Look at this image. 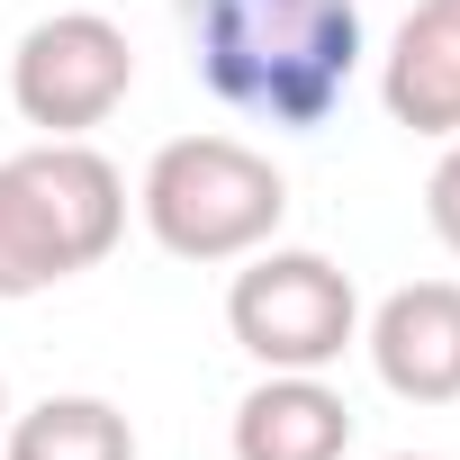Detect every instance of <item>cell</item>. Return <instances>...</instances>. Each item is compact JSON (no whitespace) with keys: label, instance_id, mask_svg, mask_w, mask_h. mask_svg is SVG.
Returning a JSON list of instances; mask_svg holds the SVG:
<instances>
[{"label":"cell","instance_id":"cell-1","mask_svg":"<svg viewBox=\"0 0 460 460\" xmlns=\"http://www.w3.org/2000/svg\"><path fill=\"white\" fill-rule=\"evenodd\" d=\"M199 82L280 136H316L361 73V0H181Z\"/></svg>","mask_w":460,"mask_h":460},{"label":"cell","instance_id":"cell-2","mask_svg":"<svg viewBox=\"0 0 460 460\" xmlns=\"http://www.w3.org/2000/svg\"><path fill=\"white\" fill-rule=\"evenodd\" d=\"M127 235V172L91 136H37L0 163V298H46Z\"/></svg>","mask_w":460,"mask_h":460},{"label":"cell","instance_id":"cell-3","mask_svg":"<svg viewBox=\"0 0 460 460\" xmlns=\"http://www.w3.org/2000/svg\"><path fill=\"white\" fill-rule=\"evenodd\" d=\"M136 217L172 262L208 271V262H244V253L280 244L289 181L244 136H172V145H154V163L136 181Z\"/></svg>","mask_w":460,"mask_h":460},{"label":"cell","instance_id":"cell-4","mask_svg":"<svg viewBox=\"0 0 460 460\" xmlns=\"http://www.w3.org/2000/svg\"><path fill=\"white\" fill-rule=\"evenodd\" d=\"M226 334L262 370H334L361 343V289L334 253L262 244V253H244L235 289H226Z\"/></svg>","mask_w":460,"mask_h":460},{"label":"cell","instance_id":"cell-5","mask_svg":"<svg viewBox=\"0 0 460 460\" xmlns=\"http://www.w3.org/2000/svg\"><path fill=\"white\" fill-rule=\"evenodd\" d=\"M127 91H136V46L100 10H55L10 55V109L37 136H91L127 109Z\"/></svg>","mask_w":460,"mask_h":460},{"label":"cell","instance_id":"cell-6","mask_svg":"<svg viewBox=\"0 0 460 460\" xmlns=\"http://www.w3.org/2000/svg\"><path fill=\"white\" fill-rule=\"evenodd\" d=\"M361 352L388 397L406 406H451L460 397V280H406L370 307Z\"/></svg>","mask_w":460,"mask_h":460},{"label":"cell","instance_id":"cell-7","mask_svg":"<svg viewBox=\"0 0 460 460\" xmlns=\"http://www.w3.org/2000/svg\"><path fill=\"white\" fill-rule=\"evenodd\" d=\"M379 109L406 136H460V0H415L379 55Z\"/></svg>","mask_w":460,"mask_h":460},{"label":"cell","instance_id":"cell-8","mask_svg":"<svg viewBox=\"0 0 460 460\" xmlns=\"http://www.w3.org/2000/svg\"><path fill=\"white\" fill-rule=\"evenodd\" d=\"M235 460H343L352 451V406L325 388V370H262L235 406Z\"/></svg>","mask_w":460,"mask_h":460},{"label":"cell","instance_id":"cell-9","mask_svg":"<svg viewBox=\"0 0 460 460\" xmlns=\"http://www.w3.org/2000/svg\"><path fill=\"white\" fill-rule=\"evenodd\" d=\"M0 451L10 460H136V424H127V406L64 388V397H37L28 415L0 424Z\"/></svg>","mask_w":460,"mask_h":460},{"label":"cell","instance_id":"cell-10","mask_svg":"<svg viewBox=\"0 0 460 460\" xmlns=\"http://www.w3.org/2000/svg\"><path fill=\"white\" fill-rule=\"evenodd\" d=\"M424 226L442 235V253L460 262V136H442V163L424 181Z\"/></svg>","mask_w":460,"mask_h":460},{"label":"cell","instance_id":"cell-11","mask_svg":"<svg viewBox=\"0 0 460 460\" xmlns=\"http://www.w3.org/2000/svg\"><path fill=\"white\" fill-rule=\"evenodd\" d=\"M388 460H442V451H388Z\"/></svg>","mask_w":460,"mask_h":460},{"label":"cell","instance_id":"cell-12","mask_svg":"<svg viewBox=\"0 0 460 460\" xmlns=\"http://www.w3.org/2000/svg\"><path fill=\"white\" fill-rule=\"evenodd\" d=\"M0 424H10V379H0Z\"/></svg>","mask_w":460,"mask_h":460}]
</instances>
